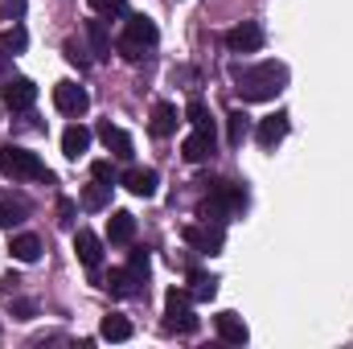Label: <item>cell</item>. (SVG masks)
<instances>
[{
    "mask_svg": "<svg viewBox=\"0 0 353 349\" xmlns=\"http://www.w3.org/2000/svg\"><path fill=\"white\" fill-rule=\"evenodd\" d=\"M12 259L17 263H37L41 259V239L37 235H12Z\"/></svg>",
    "mask_w": 353,
    "mask_h": 349,
    "instance_id": "603a6c76",
    "label": "cell"
},
{
    "mask_svg": "<svg viewBox=\"0 0 353 349\" xmlns=\"http://www.w3.org/2000/svg\"><path fill=\"white\" fill-rule=\"evenodd\" d=\"M214 152H218L214 128H193V136H185V144H181V157H185L189 165H201V161H210Z\"/></svg>",
    "mask_w": 353,
    "mask_h": 349,
    "instance_id": "9c48e42d",
    "label": "cell"
},
{
    "mask_svg": "<svg viewBox=\"0 0 353 349\" xmlns=\"http://www.w3.org/2000/svg\"><path fill=\"white\" fill-rule=\"evenodd\" d=\"M54 107L62 111V115H87L90 111V94H87V87H79V83H58L54 87Z\"/></svg>",
    "mask_w": 353,
    "mask_h": 349,
    "instance_id": "ba28073f",
    "label": "cell"
},
{
    "mask_svg": "<svg viewBox=\"0 0 353 349\" xmlns=\"http://www.w3.org/2000/svg\"><path fill=\"white\" fill-rule=\"evenodd\" d=\"M74 210H79V206H74V201H70V197H62V201H58V222H62V226H66V230H70V226H74Z\"/></svg>",
    "mask_w": 353,
    "mask_h": 349,
    "instance_id": "1f68e13d",
    "label": "cell"
},
{
    "mask_svg": "<svg viewBox=\"0 0 353 349\" xmlns=\"http://www.w3.org/2000/svg\"><path fill=\"white\" fill-rule=\"evenodd\" d=\"M107 288H111V296H119V300H136V296L148 292V283H140L128 267H115V271L107 275Z\"/></svg>",
    "mask_w": 353,
    "mask_h": 349,
    "instance_id": "9a60e30c",
    "label": "cell"
},
{
    "mask_svg": "<svg viewBox=\"0 0 353 349\" xmlns=\"http://www.w3.org/2000/svg\"><path fill=\"white\" fill-rule=\"evenodd\" d=\"M214 329H218V337L226 346H247V337H251V329H247V321L239 312H218L214 317Z\"/></svg>",
    "mask_w": 353,
    "mask_h": 349,
    "instance_id": "5bb4252c",
    "label": "cell"
},
{
    "mask_svg": "<svg viewBox=\"0 0 353 349\" xmlns=\"http://www.w3.org/2000/svg\"><path fill=\"white\" fill-rule=\"evenodd\" d=\"M267 33L259 21H243V25H234L230 33H226V50L230 54H255V50H263Z\"/></svg>",
    "mask_w": 353,
    "mask_h": 349,
    "instance_id": "52a82bcc",
    "label": "cell"
},
{
    "mask_svg": "<svg viewBox=\"0 0 353 349\" xmlns=\"http://www.w3.org/2000/svg\"><path fill=\"white\" fill-rule=\"evenodd\" d=\"M111 189H115V185H103V181L90 177V185L83 189V210H90V214L107 210V206H111Z\"/></svg>",
    "mask_w": 353,
    "mask_h": 349,
    "instance_id": "cb8c5ba5",
    "label": "cell"
},
{
    "mask_svg": "<svg viewBox=\"0 0 353 349\" xmlns=\"http://www.w3.org/2000/svg\"><path fill=\"white\" fill-rule=\"evenodd\" d=\"M218 296V279L205 271H189V300H214Z\"/></svg>",
    "mask_w": 353,
    "mask_h": 349,
    "instance_id": "484cf974",
    "label": "cell"
},
{
    "mask_svg": "<svg viewBox=\"0 0 353 349\" xmlns=\"http://www.w3.org/2000/svg\"><path fill=\"white\" fill-rule=\"evenodd\" d=\"M288 111H275V115H267V119H259V128H255V140H259V148L263 152H271L283 136H288Z\"/></svg>",
    "mask_w": 353,
    "mask_h": 349,
    "instance_id": "7c38bea8",
    "label": "cell"
},
{
    "mask_svg": "<svg viewBox=\"0 0 353 349\" xmlns=\"http://www.w3.org/2000/svg\"><path fill=\"white\" fill-rule=\"evenodd\" d=\"M74 251H79V263L87 267L90 275H99V267H103V239L94 230H79L74 235Z\"/></svg>",
    "mask_w": 353,
    "mask_h": 349,
    "instance_id": "30bf717a",
    "label": "cell"
},
{
    "mask_svg": "<svg viewBox=\"0 0 353 349\" xmlns=\"http://www.w3.org/2000/svg\"><path fill=\"white\" fill-rule=\"evenodd\" d=\"M181 239H185L193 251H201V255H218V251H222V243H226V230H222V222L201 218V226H197V222H193V226H185V230H181Z\"/></svg>",
    "mask_w": 353,
    "mask_h": 349,
    "instance_id": "8992f818",
    "label": "cell"
},
{
    "mask_svg": "<svg viewBox=\"0 0 353 349\" xmlns=\"http://www.w3.org/2000/svg\"><path fill=\"white\" fill-rule=\"evenodd\" d=\"M87 41H90L94 62H107L111 58V37H107V25L103 21H87Z\"/></svg>",
    "mask_w": 353,
    "mask_h": 349,
    "instance_id": "7402d4cb",
    "label": "cell"
},
{
    "mask_svg": "<svg viewBox=\"0 0 353 349\" xmlns=\"http://www.w3.org/2000/svg\"><path fill=\"white\" fill-rule=\"evenodd\" d=\"M33 103H37V87H33L29 79H17V74H12V79L4 83V107H8V111H29Z\"/></svg>",
    "mask_w": 353,
    "mask_h": 349,
    "instance_id": "8fae6325",
    "label": "cell"
},
{
    "mask_svg": "<svg viewBox=\"0 0 353 349\" xmlns=\"http://www.w3.org/2000/svg\"><path fill=\"white\" fill-rule=\"evenodd\" d=\"M87 148H90V128H83V123H70V128H66V136H62V152H66L70 161H79Z\"/></svg>",
    "mask_w": 353,
    "mask_h": 349,
    "instance_id": "ffe728a7",
    "label": "cell"
},
{
    "mask_svg": "<svg viewBox=\"0 0 353 349\" xmlns=\"http://www.w3.org/2000/svg\"><path fill=\"white\" fill-rule=\"evenodd\" d=\"M157 41H161V33H157V25H152L148 17H128L123 37L115 41V54H119L123 62H144V54H148Z\"/></svg>",
    "mask_w": 353,
    "mask_h": 349,
    "instance_id": "3957f363",
    "label": "cell"
},
{
    "mask_svg": "<svg viewBox=\"0 0 353 349\" xmlns=\"http://www.w3.org/2000/svg\"><path fill=\"white\" fill-rule=\"evenodd\" d=\"M247 136H251V115L247 111H230L226 115V140H230V148H243Z\"/></svg>",
    "mask_w": 353,
    "mask_h": 349,
    "instance_id": "d4e9b609",
    "label": "cell"
},
{
    "mask_svg": "<svg viewBox=\"0 0 353 349\" xmlns=\"http://www.w3.org/2000/svg\"><path fill=\"white\" fill-rule=\"evenodd\" d=\"M90 177H94V181H103V185H115V181H119V173H115V165H111V161H94V165H90Z\"/></svg>",
    "mask_w": 353,
    "mask_h": 349,
    "instance_id": "4dcf8cb0",
    "label": "cell"
},
{
    "mask_svg": "<svg viewBox=\"0 0 353 349\" xmlns=\"http://www.w3.org/2000/svg\"><path fill=\"white\" fill-rule=\"evenodd\" d=\"M239 210H247V189H243V185H230V181H214V185H210V197H205V206H201V218L226 222V218L239 214Z\"/></svg>",
    "mask_w": 353,
    "mask_h": 349,
    "instance_id": "277c9868",
    "label": "cell"
},
{
    "mask_svg": "<svg viewBox=\"0 0 353 349\" xmlns=\"http://www.w3.org/2000/svg\"><path fill=\"white\" fill-rule=\"evenodd\" d=\"M12 79V54H0V87Z\"/></svg>",
    "mask_w": 353,
    "mask_h": 349,
    "instance_id": "836d02e7",
    "label": "cell"
},
{
    "mask_svg": "<svg viewBox=\"0 0 353 349\" xmlns=\"http://www.w3.org/2000/svg\"><path fill=\"white\" fill-rule=\"evenodd\" d=\"M99 337H103V341H128V337H132V321L119 317V312H107V317L99 321Z\"/></svg>",
    "mask_w": 353,
    "mask_h": 349,
    "instance_id": "44dd1931",
    "label": "cell"
},
{
    "mask_svg": "<svg viewBox=\"0 0 353 349\" xmlns=\"http://www.w3.org/2000/svg\"><path fill=\"white\" fill-rule=\"evenodd\" d=\"M176 123H181V111H176L173 103H157V107H152V123H148V128H152L157 140H169L176 132Z\"/></svg>",
    "mask_w": 353,
    "mask_h": 349,
    "instance_id": "e0dca14e",
    "label": "cell"
},
{
    "mask_svg": "<svg viewBox=\"0 0 353 349\" xmlns=\"http://www.w3.org/2000/svg\"><path fill=\"white\" fill-rule=\"evenodd\" d=\"M62 54H66V62H70V66H79V70H87V66H90L87 50H83V46H79V41H74V37H70V41H66V46H62Z\"/></svg>",
    "mask_w": 353,
    "mask_h": 349,
    "instance_id": "f546056e",
    "label": "cell"
},
{
    "mask_svg": "<svg viewBox=\"0 0 353 349\" xmlns=\"http://www.w3.org/2000/svg\"><path fill=\"white\" fill-rule=\"evenodd\" d=\"M185 119H189L193 128H214V119H210V107H205V103H201L197 94H193V99L185 103Z\"/></svg>",
    "mask_w": 353,
    "mask_h": 349,
    "instance_id": "83f0119b",
    "label": "cell"
},
{
    "mask_svg": "<svg viewBox=\"0 0 353 349\" xmlns=\"http://www.w3.org/2000/svg\"><path fill=\"white\" fill-rule=\"evenodd\" d=\"M99 140H103V148H107L111 157H119V161H132V152H136V148H132V136H128L123 128H115L111 119L99 123Z\"/></svg>",
    "mask_w": 353,
    "mask_h": 349,
    "instance_id": "4fadbf2b",
    "label": "cell"
},
{
    "mask_svg": "<svg viewBox=\"0 0 353 349\" xmlns=\"http://www.w3.org/2000/svg\"><path fill=\"white\" fill-rule=\"evenodd\" d=\"M165 329L181 333V337L197 333V317L189 308V288H169L165 292Z\"/></svg>",
    "mask_w": 353,
    "mask_h": 349,
    "instance_id": "5b68a950",
    "label": "cell"
},
{
    "mask_svg": "<svg viewBox=\"0 0 353 349\" xmlns=\"http://www.w3.org/2000/svg\"><path fill=\"white\" fill-rule=\"evenodd\" d=\"M99 17H128V0H87Z\"/></svg>",
    "mask_w": 353,
    "mask_h": 349,
    "instance_id": "f1b7e54d",
    "label": "cell"
},
{
    "mask_svg": "<svg viewBox=\"0 0 353 349\" xmlns=\"http://www.w3.org/2000/svg\"><path fill=\"white\" fill-rule=\"evenodd\" d=\"M0 173L8 181H46V185L54 181V173L41 165V157L21 144H0Z\"/></svg>",
    "mask_w": 353,
    "mask_h": 349,
    "instance_id": "7a4b0ae2",
    "label": "cell"
},
{
    "mask_svg": "<svg viewBox=\"0 0 353 349\" xmlns=\"http://www.w3.org/2000/svg\"><path fill=\"white\" fill-rule=\"evenodd\" d=\"M288 87V66L283 62H259V66H234V90L243 103H271L279 90Z\"/></svg>",
    "mask_w": 353,
    "mask_h": 349,
    "instance_id": "6da1fadb",
    "label": "cell"
},
{
    "mask_svg": "<svg viewBox=\"0 0 353 349\" xmlns=\"http://www.w3.org/2000/svg\"><path fill=\"white\" fill-rule=\"evenodd\" d=\"M12 312H17V321H29L37 312V304L33 300H12Z\"/></svg>",
    "mask_w": 353,
    "mask_h": 349,
    "instance_id": "d6a6232c",
    "label": "cell"
},
{
    "mask_svg": "<svg viewBox=\"0 0 353 349\" xmlns=\"http://www.w3.org/2000/svg\"><path fill=\"white\" fill-rule=\"evenodd\" d=\"M107 239H111L115 247L132 243V239H136V218H132L128 210H115V214L107 218Z\"/></svg>",
    "mask_w": 353,
    "mask_h": 349,
    "instance_id": "d6986e66",
    "label": "cell"
},
{
    "mask_svg": "<svg viewBox=\"0 0 353 349\" xmlns=\"http://www.w3.org/2000/svg\"><path fill=\"white\" fill-rule=\"evenodd\" d=\"M0 46H4V54H25V46H29V33H25V25L21 21H12V29H4V37H0Z\"/></svg>",
    "mask_w": 353,
    "mask_h": 349,
    "instance_id": "4316f807",
    "label": "cell"
},
{
    "mask_svg": "<svg viewBox=\"0 0 353 349\" xmlns=\"http://www.w3.org/2000/svg\"><path fill=\"white\" fill-rule=\"evenodd\" d=\"M119 181H123L136 197H152V193H157V185H161V173H157V169H128Z\"/></svg>",
    "mask_w": 353,
    "mask_h": 349,
    "instance_id": "ac0fdd59",
    "label": "cell"
},
{
    "mask_svg": "<svg viewBox=\"0 0 353 349\" xmlns=\"http://www.w3.org/2000/svg\"><path fill=\"white\" fill-rule=\"evenodd\" d=\"M29 210H33V206H29L25 193H0V226H8V230L21 226V222L29 218Z\"/></svg>",
    "mask_w": 353,
    "mask_h": 349,
    "instance_id": "2e32d148",
    "label": "cell"
},
{
    "mask_svg": "<svg viewBox=\"0 0 353 349\" xmlns=\"http://www.w3.org/2000/svg\"><path fill=\"white\" fill-rule=\"evenodd\" d=\"M4 8H8V17H12V21H21V12H25V0H4Z\"/></svg>",
    "mask_w": 353,
    "mask_h": 349,
    "instance_id": "e575fe53",
    "label": "cell"
}]
</instances>
